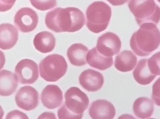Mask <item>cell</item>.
I'll return each mask as SVG.
<instances>
[{
  "label": "cell",
  "instance_id": "cell-1",
  "mask_svg": "<svg viewBox=\"0 0 160 119\" xmlns=\"http://www.w3.org/2000/svg\"><path fill=\"white\" fill-rule=\"evenodd\" d=\"M46 26L56 33L78 31L85 23L84 15L78 8L58 7L46 14Z\"/></svg>",
  "mask_w": 160,
  "mask_h": 119
},
{
  "label": "cell",
  "instance_id": "cell-2",
  "mask_svg": "<svg viewBox=\"0 0 160 119\" xmlns=\"http://www.w3.org/2000/svg\"><path fill=\"white\" fill-rule=\"evenodd\" d=\"M132 36L130 45L137 55L145 57L151 55L160 45V35L157 25L151 22L144 23Z\"/></svg>",
  "mask_w": 160,
  "mask_h": 119
},
{
  "label": "cell",
  "instance_id": "cell-3",
  "mask_svg": "<svg viewBox=\"0 0 160 119\" xmlns=\"http://www.w3.org/2000/svg\"><path fill=\"white\" fill-rule=\"evenodd\" d=\"M65 102L58 110L59 119H81L89 105V98L79 88L71 87L65 94Z\"/></svg>",
  "mask_w": 160,
  "mask_h": 119
},
{
  "label": "cell",
  "instance_id": "cell-4",
  "mask_svg": "<svg viewBox=\"0 0 160 119\" xmlns=\"http://www.w3.org/2000/svg\"><path fill=\"white\" fill-rule=\"evenodd\" d=\"M112 14L111 8L107 3L101 1L93 2L86 11L88 28L95 34L103 31L109 25Z\"/></svg>",
  "mask_w": 160,
  "mask_h": 119
},
{
  "label": "cell",
  "instance_id": "cell-5",
  "mask_svg": "<svg viewBox=\"0 0 160 119\" xmlns=\"http://www.w3.org/2000/svg\"><path fill=\"white\" fill-rule=\"evenodd\" d=\"M128 5L139 25L146 22L159 23L160 8L154 0H130Z\"/></svg>",
  "mask_w": 160,
  "mask_h": 119
},
{
  "label": "cell",
  "instance_id": "cell-6",
  "mask_svg": "<svg viewBox=\"0 0 160 119\" xmlns=\"http://www.w3.org/2000/svg\"><path fill=\"white\" fill-rule=\"evenodd\" d=\"M68 65L64 57L58 54L49 55L41 61L39 65L40 76L48 82L58 81L63 77Z\"/></svg>",
  "mask_w": 160,
  "mask_h": 119
},
{
  "label": "cell",
  "instance_id": "cell-7",
  "mask_svg": "<svg viewBox=\"0 0 160 119\" xmlns=\"http://www.w3.org/2000/svg\"><path fill=\"white\" fill-rule=\"evenodd\" d=\"M15 71L19 82L22 84H32L38 80L39 76L38 64L29 59L19 62Z\"/></svg>",
  "mask_w": 160,
  "mask_h": 119
},
{
  "label": "cell",
  "instance_id": "cell-8",
  "mask_svg": "<svg viewBox=\"0 0 160 119\" xmlns=\"http://www.w3.org/2000/svg\"><path fill=\"white\" fill-rule=\"evenodd\" d=\"M38 17L37 12L32 8H21L15 15L14 23L20 31L27 33L32 31L37 27Z\"/></svg>",
  "mask_w": 160,
  "mask_h": 119
},
{
  "label": "cell",
  "instance_id": "cell-9",
  "mask_svg": "<svg viewBox=\"0 0 160 119\" xmlns=\"http://www.w3.org/2000/svg\"><path fill=\"white\" fill-rule=\"evenodd\" d=\"M122 43L119 37L116 34L107 32L98 39L96 48L103 56L111 57L119 53Z\"/></svg>",
  "mask_w": 160,
  "mask_h": 119
},
{
  "label": "cell",
  "instance_id": "cell-10",
  "mask_svg": "<svg viewBox=\"0 0 160 119\" xmlns=\"http://www.w3.org/2000/svg\"><path fill=\"white\" fill-rule=\"evenodd\" d=\"M15 100L18 106L21 109L28 111H32L38 105V93L32 86H23L17 93Z\"/></svg>",
  "mask_w": 160,
  "mask_h": 119
},
{
  "label": "cell",
  "instance_id": "cell-11",
  "mask_svg": "<svg viewBox=\"0 0 160 119\" xmlns=\"http://www.w3.org/2000/svg\"><path fill=\"white\" fill-rule=\"evenodd\" d=\"M81 85L86 90L95 92L100 90L104 82V76L100 72L87 69L82 72L79 77Z\"/></svg>",
  "mask_w": 160,
  "mask_h": 119
},
{
  "label": "cell",
  "instance_id": "cell-12",
  "mask_svg": "<svg viewBox=\"0 0 160 119\" xmlns=\"http://www.w3.org/2000/svg\"><path fill=\"white\" fill-rule=\"evenodd\" d=\"M89 112L90 117L93 119H112L116 114L114 106L105 100H98L92 102Z\"/></svg>",
  "mask_w": 160,
  "mask_h": 119
},
{
  "label": "cell",
  "instance_id": "cell-13",
  "mask_svg": "<svg viewBox=\"0 0 160 119\" xmlns=\"http://www.w3.org/2000/svg\"><path fill=\"white\" fill-rule=\"evenodd\" d=\"M41 100L45 107L49 109H54L59 107L63 102L62 91L57 85H49L41 93Z\"/></svg>",
  "mask_w": 160,
  "mask_h": 119
},
{
  "label": "cell",
  "instance_id": "cell-14",
  "mask_svg": "<svg viewBox=\"0 0 160 119\" xmlns=\"http://www.w3.org/2000/svg\"><path fill=\"white\" fill-rule=\"evenodd\" d=\"M18 38V30L13 25H0V48L4 50L11 49L17 43Z\"/></svg>",
  "mask_w": 160,
  "mask_h": 119
},
{
  "label": "cell",
  "instance_id": "cell-15",
  "mask_svg": "<svg viewBox=\"0 0 160 119\" xmlns=\"http://www.w3.org/2000/svg\"><path fill=\"white\" fill-rule=\"evenodd\" d=\"M18 86L17 77L13 72L3 70L0 71V96L12 95Z\"/></svg>",
  "mask_w": 160,
  "mask_h": 119
},
{
  "label": "cell",
  "instance_id": "cell-16",
  "mask_svg": "<svg viewBox=\"0 0 160 119\" xmlns=\"http://www.w3.org/2000/svg\"><path fill=\"white\" fill-rule=\"evenodd\" d=\"M88 63L92 68L104 71L111 67L113 61L112 57H107L101 54L95 47L90 50L87 56Z\"/></svg>",
  "mask_w": 160,
  "mask_h": 119
},
{
  "label": "cell",
  "instance_id": "cell-17",
  "mask_svg": "<svg viewBox=\"0 0 160 119\" xmlns=\"http://www.w3.org/2000/svg\"><path fill=\"white\" fill-rule=\"evenodd\" d=\"M56 43V39L52 34L48 31L38 33L35 36L33 44L36 49L43 53L52 51Z\"/></svg>",
  "mask_w": 160,
  "mask_h": 119
},
{
  "label": "cell",
  "instance_id": "cell-18",
  "mask_svg": "<svg viewBox=\"0 0 160 119\" xmlns=\"http://www.w3.org/2000/svg\"><path fill=\"white\" fill-rule=\"evenodd\" d=\"M138 58L130 50L121 52L116 57L115 66L118 71L127 72L132 70L136 66Z\"/></svg>",
  "mask_w": 160,
  "mask_h": 119
},
{
  "label": "cell",
  "instance_id": "cell-19",
  "mask_svg": "<svg viewBox=\"0 0 160 119\" xmlns=\"http://www.w3.org/2000/svg\"><path fill=\"white\" fill-rule=\"evenodd\" d=\"M148 60V59H143L139 61L133 72L134 79L141 85L150 84L157 76L153 75L149 70Z\"/></svg>",
  "mask_w": 160,
  "mask_h": 119
},
{
  "label": "cell",
  "instance_id": "cell-20",
  "mask_svg": "<svg viewBox=\"0 0 160 119\" xmlns=\"http://www.w3.org/2000/svg\"><path fill=\"white\" fill-rule=\"evenodd\" d=\"M89 49L81 43H75L70 46L67 51V56L71 63L76 66L87 64L86 57Z\"/></svg>",
  "mask_w": 160,
  "mask_h": 119
},
{
  "label": "cell",
  "instance_id": "cell-21",
  "mask_svg": "<svg viewBox=\"0 0 160 119\" xmlns=\"http://www.w3.org/2000/svg\"><path fill=\"white\" fill-rule=\"evenodd\" d=\"M133 110L135 116L138 118H149L151 117L154 112L153 103L148 98H139L133 103Z\"/></svg>",
  "mask_w": 160,
  "mask_h": 119
},
{
  "label": "cell",
  "instance_id": "cell-22",
  "mask_svg": "<svg viewBox=\"0 0 160 119\" xmlns=\"http://www.w3.org/2000/svg\"><path fill=\"white\" fill-rule=\"evenodd\" d=\"M30 1L34 7L42 11L52 9L57 5L56 0H30Z\"/></svg>",
  "mask_w": 160,
  "mask_h": 119
},
{
  "label": "cell",
  "instance_id": "cell-23",
  "mask_svg": "<svg viewBox=\"0 0 160 119\" xmlns=\"http://www.w3.org/2000/svg\"><path fill=\"white\" fill-rule=\"evenodd\" d=\"M148 63L152 73L156 76H160V53L154 54L148 59Z\"/></svg>",
  "mask_w": 160,
  "mask_h": 119
},
{
  "label": "cell",
  "instance_id": "cell-24",
  "mask_svg": "<svg viewBox=\"0 0 160 119\" xmlns=\"http://www.w3.org/2000/svg\"><path fill=\"white\" fill-rule=\"evenodd\" d=\"M152 90V97L153 101L159 106V78L154 84Z\"/></svg>",
  "mask_w": 160,
  "mask_h": 119
},
{
  "label": "cell",
  "instance_id": "cell-25",
  "mask_svg": "<svg viewBox=\"0 0 160 119\" xmlns=\"http://www.w3.org/2000/svg\"><path fill=\"white\" fill-rule=\"evenodd\" d=\"M17 0H0V12H5L11 9Z\"/></svg>",
  "mask_w": 160,
  "mask_h": 119
},
{
  "label": "cell",
  "instance_id": "cell-26",
  "mask_svg": "<svg viewBox=\"0 0 160 119\" xmlns=\"http://www.w3.org/2000/svg\"><path fill=\"white\" fill-rule=\"evenodd\" d=\"M28 119L25 113L17 110L10 112L8 114L6 119Z\"/></svg>",
  "mask_w": 160,
  "mask_h": 119
},
{
  "label": "cell",
  "instance_id": "cell-27",
  "mask_svg": "<svg viewBox=\"0 0 160 119\" xmlns=\"http://www.w3.org/2000/svg\"><path fill=\"white\" fill-rule=\"evenodd\" d=\"M114 6H122L128 2L129 0H107Z\"/></svg>",
  "mask_w": 160,
  "mask_h": 119
},
{
  "label": "cell",
  "instance_id": "cell-28",
  "mask_svg": "<svg viewBox=\"0 0 160 119\" xmlns=\"http://www.w3.org/2000/svg\"><path fill=\"white\" fill-rule=\"evenodd\" d=\"M6 63V58L4 53L0 50V70L3 68Z\"/></svg>",
  "mask_w": 160,
  "mask_h": 119
},
{
  "label": "cell",
  "instance_id": "cell-29",
  "mask_svg": "<svg viewBox=\"0 0 160 119\" xmlns=\"http://www.w3.org/2000/svg\"><path fill=\"white\" fill-rule=\"evenodd\" d=\"M4 114V112L1 106L0 105V119L2 118Z\"/></svg>",
  "mask_w": 160,
  "mask_h": 119
}]
</instances>
